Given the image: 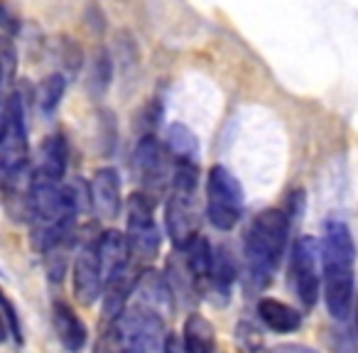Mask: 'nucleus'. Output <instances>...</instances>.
<instances>
[{"label":"nucleus","instance_id":"obj_3","mask_svg":"<svg viewBox=\"0 0 358 353\" xmlns=\"http://www.w3.org/2000/svg\"><path fill=\"white\" fill-rule=\"evenodd\" d=\"M289 216L280 209H268L255 216L245 233V280L250 287L260 289L270 282L273 273L278 270L280 258L287 245Z\"/></svg>","mask_w":358,"mask_h":353},{"label":"nucleus","instance_id":"obj_4","mask_svg":"<svg viewBox=\"0 0 358 353\" xmlns=\"http://www.w3.org/2000/svg\"><path fill=\"white\" fill-rule=\"evenodd\" d=\"M243 187L226 167H211L206 185V214L219 231H231L243 216Z\"/></svg>","mask_w":358,"mask_h":353},{"label":"nucleus","instance_id":"obj_16","mask_svg":"<svg viewBox=\"0 0 358 353\" xmlns=\"http://www.w3.org/2000/svg\"><path fill=\"white\" fill-rule=\"evenodd\" d=\"M62 94H64V76L62 74L47 76L45 84H42V91H40V106L47 115L55 113V108L62 101Z\"/></svg>","mask_w":358,"mask_h":353},{"label":"nucleus","instance_id":"obj_1","mask_svg":"<svg viewBox=\"0 0 358 353\" xmlns=\"http://www.w3.org/2000/svg\"><path fill=\"white\" fill-rule=\"evenodd\" d=\"M353 263L356 245L348 226L338 219L327 221L322 238V278L327 309L336 322H348L353 314Z\"/></svg>","mask_w":358,"mask_h":353},{"label":"nucleus","instance_id":"obj_21","mask_svg":"<svg viewBox=\"0 0 358 353\" xmlns=\"http://www.w3.org/2000/svg\"><path fill=\"white\" fill-rule=\"evenodd\" d=\"M353 312H356V317H353V322H356V326H358V299H356V307H353Z\"/></svg>","mask_w":358,"mask_h":353},{"label":"nucleus","instance_id":"obj_13","mask_svg":"<svg viewBox=\"0 0 358 353\" xmlns=\"http://www.w3.org/2000/svg\"><path fill=\"white\" fill-rule=\"evenodd\" d=\"M234 280H236V268H234V260H231L229 250L216 248L214 250V263H211L209 289H206V292L214 294V302H216V297H221V302H226Z\"/></svg>","mask_w":358,"mask_h":353},{"label":"nucleus","instance_id":"obj_18","mask_svg":"<svg viewBox=\"0 0 358 353\" xmlns=\"http://www.w3.org/2000/svg\"><path fill=\"white\" fill-rule=\"evenodd\" d=\"M3 309H6V331L8 336L15 341V346H22V326H20V319H17V312H15V304L10 302L8 294H3Z\"/></svg>","mask_w":358,"mask_h":353},{"label":"nucleus","instance_id":"obj_2","mask_svg":"<svg viewBox=\"0 0 358 353\" xmlns=\"http://www.w3.org/2000/svg\"><path fill=\"white\" fill-rule=\"evenodd\" d=\"M27 162H30V147H27L25 106L20 94H10L3 106V130H0V172H3L8 206L17 196L27 206L32 185V180L27 177L30 174Z\"/></svg>","mask_w":358,"mask_h":353},{"label":"nucleus","instance_id":"obj_11","mask_svg":"<svg viewBox=\"0 0 358 353\" xmlns=\"http://www.w3.org/2000/svg\"><path fill=\"white\" fill-rule=\"evenodd\" d=\"M258 317L270 331H278V333H292L302 326V314L289 307V304L280 302V299H270V297L260 299Z\"/></svg>","mask_w":358,"mask_h":353},{"label":"nucleus","instance_id":"obj_19","mask_svg":"<svg viewBox=\"0 0 358 353\" xmlns=\"http://www.w3.org/2000/svg\"><path fill=\"white\" fill-rule=\"evenodd\" d=\"M108 79H110V69H108V59H106L103 55L99 57V62H96V66H94V84H99L101 81V86L106 89V84H108Z\"/></svg>","mask_w":358,"mask_h":353},{"label":"nucleus","instance_id":"obj_17","mask_svg":"<svg viewBox=\"0 0 358 353\" xmlns=\"http://www.w3.org/2000/svg\"><path fill=\"white\" fill-rule=\"evenodd\" d=\"M343 329H338L331 338V346L336 353H358V326L356 322L348 324V322H341Z\"/></svg>","mask_w":358,"mask_h":353},{"label":"nucleus","instance_id":"obj_12","mask_svg":"<svg viewBox=\"0 0 358 353\" xmlns=\"http://www.w3.org/2000/svg\"><path fill=\"white\" fill-rule=\"evenodd\" d=\"M182 341L189 353H216V333L214 326L201 314H189L182 329Z\"/></svg>","mask_w":358,"mask_h":353},{"label":"nucleus","instance_id":"obj_10","mask_svg":"<svg viewBox=\"0 0 358 353\" xmlns=\"http://www.w3.org/2000/svg\"><path fill=\"white\" fill-rule=\"evenodd\" d=\"M55 331L66 351L79 353L86 346V324L64 302H55Z\"/></svg>","mask_w":358,"mask_h":353},{"label":"nucleus","instance_id":"obj_8","mask_svg":"<svg viewBox=\"0 0 358 353\" xmlns=\"http://www.w3.org/2000/svg\"><path fill=\"white\" fill-rule=\"evenodd\" d=\"M135 164L140 169V180H143L145 192L150 194H162L167 185V159H164L162 147L152 135H145L135 150Z\"/></svg>","mask_w":358,"mask_h":353},{"label":"nucleus","instance_id":"obj_9","mask_svg":"<svg viewBox=\"0 0 358 353\" xmlns=\"http://www.w3.org/2000/svg\"><path fill=\"white\" fill-rule=\"evenodd\" d=\"M91 209L99 219H115L120 209V180L115 169L106 167L94 174L91 182Z\"/></svg>","mask_w":358,"mask_h":353},{"label":"nucleus","instance_id":"obj_7","mask_svg":"<svg viewBox=\"0 0 358 353\" xmlns=\"http://www.w3.org/2000/svg\"><path fill=\"white\" fill-rule=\"evenodd\" d=\"M128 243L133 258L150 263L159 250V229L152 219V206L148 194H133L128 201Z\"/></svg>","mask_w":358,"mask_h":353},{"label":"nucleus","instance_id":"obj_5","mask_svg":"<svg viewBox=\"0 0 358 353\" xmlns=\"http://www.w3.org/2000/svg\"><path fill=\"white\" fill-rule=\"evenodd\" d=\"M106 289L103 263H101V236H84L74 258V297L91 307Z\"/></svg>","mask_w":358,"mask_h":353},{"label":"nucleus","instance_id":"obj_15","mask_svg":"<svg viewBox=\"0 0 358 353\" xmlns=\"http://www.w3.org/2000/svg\"><path fill=\"white\" fill-rule=\"evenodd\" d=\"M167 147L174 162L177 159H194L196 162V157H199V143H196L194 133L182 123H172L167 128Z\"/></svg>","mask_w":358,"mask_h":353},{"label":"nucleus","instance_id":"obj_14","mask_svg":"<svg viewBox=\"0 0 358 353\" xmlns=\"http://www.w3.org/2000/svg\"><path fill=\"white\" fill-rule=\"evenodd\" d=\"M66 157H69V147L62 135H52L42 147V162L37 172L52 177V180H64L66 174Z\"/></svg>","mask_w":358,"mask_h":353},{"label":"nucleus","instance_id":"obj_20","mask_svg":"<svg viewBox=\"0 0 358 353\" xmlns=\"http://www.w3.org/2000/svg\"><path fill=\"white\" fill-rule=\"evenodd\" d=\"M162 353H189L185 348V341H179L177 336H167V341H164L162 346Z\"/></svg>","mask_w":358,"mask_h":353},{"label":"nucleus","instance_id":"obj_6","mask_svg":"<svg viewBox=\"0 0 358 353\" xmlns=\"http://www.w3.org/2000/svg\"><path fill=\"white\" fill-rule=\"evenodd\" d=\"M319 255L322 248L312 236H299L292 245V260H289V275H292V287L297 292V299L304 309H312L319 299Z\"/></svg>","mask_w":358,"mask_h":353}]
</instances>
